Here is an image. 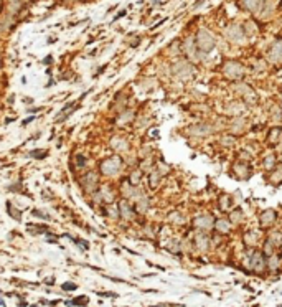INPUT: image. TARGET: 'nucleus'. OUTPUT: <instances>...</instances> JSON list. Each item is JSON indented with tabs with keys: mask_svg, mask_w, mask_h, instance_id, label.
Segmentation results:
<instances>
[{
	"mask_svg": "<svg viewBox=\"0 0 282 307\" xmlns=\"http://www.w3.org/2000/svg\"><path fill=\"white\" fill-rule=\"evenodd\" d=\"M148 178H150V182H148V183H150V188H157V185L160 182V175H158V173L153 172V173H150V177H148Z\"/></svg>",
	"mask_w": 282,
	"mask_h": 307,
	"instance_id": "obj_11",
	"label": "nucleus"
},
{
	"mask_svg": "<svg viewBox=\"0 0 282 307\" xmlns=\"http://www.w3.org/2000/svg\"><path fill=\"white\" fill-rule=\"evenodd\" d=\"M63 289H65V291H76L78 286L74 284V282H65V284H63Z\"/></svg>",
	"mask_w": 282,
	"mask_h": 307,
	"instance_id": "obj_14",
	"label": "nucleus"
},
{
	"mask_svg": "<svg viewBox=\"0 0 282 307\" xmlns=\"http://www.w3.org/2000/svg\"><path fill=\"white\" fill-rule=\"evenodd\" d=\"M140 178H142V172L140 170H134L130 173V177H129V183L132 185V187H137V185L140 183Z\"/></svg>",
	"mask_w": 282,
	"mask_h": 307,
	"instance_id": "obj_7",
	"label": "nucleus"
},
{
	"mask_svg": "<svg viewBox=\"0 0 282 307\" xmlns=\"http://www.w3.org/2000/svg\"><path fill=\"white\" fill-rule=\"evenodd\" d=\"M81 185H83V188L88 193H96L97 192V185H99V182H97V175L94 172H88L81 178Z\"/></svg>",
	"mask_w": 282,
	"mask_h": 307,
	"instance_id": "obj_2",
	"label": "nucleus"
},
{
	"mask_svg": "<svg viewBox=\"0 0 282 307\" xmlns=\"http://www.w3.org/2000/svg\"><path fill=\"white\" fill-rule=\"evenodd\" d=\"M32 213H33V216H36V218H43V220H50V216L46 215V213H43V211H40V210H33Z\"/></svg>",
	"mask_w": 282,
	"mask_h": 307,
	"instance_id": "obj_15",
	"label": "nucleus"
},
{
	"mask_svg": "<svg viewBox=\"0 0 282 307\" xmlns=\"http://www.w3.org/2000/svg\"><path fill=\"white\" fill-rule=\"evenodd\" d=\"M197 240H198V245H200V248H201V250H205V248H206V246H208V241H206V240L203 241V236H201V235L198 236V238H197Z\"/></svg>",
	"mask_w": 282,
	"mask_h": 307,
	"instance_id": "obj_17",
	"label": "nucleus"
},
{
	"mask_svg": "<svg viewBox=\"0 0 282 307\" xmlns=\"http://www.w3.org/2000/svg\"><path fill=\"white\" fill-rule=\"evenodd\" d=\"M28 155H30L32 159H45V157L48 155V152H46L45 149H36V150H32V152L28 154Z\"/></svg>",
	"mask_w": 282,
	"mask_h": 307,
	"instance_id": "obj_9",
	"label": "nucleus"
},
{
	"mask_svg": "<svg viewBox=\"0 0 282 307\" xmlns=\"http://www.w3.org/2000/svg\"><path fill=\"white\" fill-rule=\"evenodd\" d=\"M33 119H35V117H33V116H32V117H28V119H25L23 122H22V126H27V124H30V122H32Z\"/></svg>",
	"mask_w": 282,
	"mask_h": 307,
	"instance_id": "obj_18",
	"label": "nucleus"
},
{
	"mask_svg": "<svg viewBox=\"0 0 282 307\" xmlns=\"http://www.w3.org/2000/svg\"><path fill=\"white\" fill-rule=\"evenodd\" d=\"M274 218H275V213L272 210H266L261 215V220H262V225H269V223H274Z\"/></svg>",
	"mask_w": 282,
	"mask_h": 307,
	"instance_id": "obj_6",
	"label": "nucleus"
},
{
	"mask_svg": "<svg viewBox=\"0 0 282 307\" xmlns=\"http://www.w3.org/2000/svg\"><path fill=\"white\" fill-rule=\"evenodd\" d=\"M147 205H148V201L143 196H140V203H137V206H140V210L143 211V210H147Z\"/></svg>",
	"mask_w": 282,
	"mask_h": 307,
	"instance_id": "obj_16",
	"label": "nucleus"
},
{
	"mask_svg": "<svg viewBox=\"0 0 282 307\" xmlns=\"http://www.w3.org/2000/svg\"><path fill=\"white\" fill-rule=\"evenodd\" d=\"M111 146H112L114 149H116V150H119V152H122V150L127 149V142H125L122 137H112Z\"/></svg>",
	"mask_w": 282,
	"mask_h": 307,
	"instance_id": "obj_5",
	"label": "nucleus"
},
{
	"mask_svg": "<svg viewBox=\"0 0 282 307\" xmlns=\"http://www.w3.org/2000/svg\"><path fill=\"white\" fill-rule=\"evenodd\" d=\"M76 164H78V169H84V167H86V157L83 154L76 155Z\"/></svg>",
	"mask_w": 282,
	"mask_h": 307,
	"instance_id": "obj_13",
	"label": "nucleus"
},
{
	"mask_svg": "<svg viewBox=\"0 0 282 307\" xmlns=\"http://www.w3.org/2000/svg\"><path fill=\"white\" fill-rule=\"evenodd\" d=\"M0 66H2V60H0Z\"/></svg>",
	"mask_w": 282,
	"mask_h": 307,
	"instance_id": "obj_19",
	"label": "nucleus"
},
{
	"mask_svg": "<svg viewBox=\"0 0 282 307\" xmlns=\"http://www.w3.org/2000/svg\"><path fill=\"white\" fill-rule=\"evenodd\" d=\"M122 167H124L122 159H120L119 155H112V157H107L106 160L101 162L99 170H101L102 175H106V177H114L122 170Z\"/></svg>",
	"mask_w": 282,
	"mask_h": 307,
	"instance_id": "obj_1",
	"label": "nucleus"
},
{
	"mask_svg": "<svg viewBox=\"0 0 282 307\" xmlns=\"http://www.w3.org/2000/svg\"><path fill=\"white\" fill-rule=\"evenodd\" d=\"M117 208H119V215H120V218H124V220H130L132 215H134V210H132V206L129 205V201L125 200V198H122V200L119 201Z\"/></svg>",
	"mask_w": 282,
	"mask_h": 307,
	"instance_id": "obj_4",
	"label": "nucleus"
},
{
	"mask_svg": "<svg viewBox=\"0 0 282 307\" xmlns=\"http://www.w3.org/2000/svg\"><path fill=\"white\" fill-rule=\"evenodd\" d=\"M216 228H220L221 233H228L229 228H231V225H229V221H224V220H221V221L216 223Z\"/></svg>",
	"mask_w": 282,
	"mask_h": 307,
	"instance_id": "obj_12",
	"label": "nucleus"
},
{
	"mask_svg": "<svg viewBox=\"0 0 282 307\" xmlns=\"http://www.w3.org/2000/svg\"><path fill=\"white\" fill-rule=\"evenodd\" d=\"M7 211H8V215L12 216L13 220L22 221V211H18L17 208H12V203H10V201H7Z\"/></svg>",
	"mask_w": 282,
	"mask_h": 307,
	"instance_id": "obj_8",
	"label": "nucleus"
},
{
	"mask_svg": "<svg viewBox=\"0 0 282 307\" xmlns=\"http://www.w3.org/2000/svg\"><path fill=\"white\" fill-rule=\"evenodd\" d=\"M89 299L86 296H79L76 297V300H71V302H68V305H88Z\"/></svg>",
	"mask_w": 282,
	"mask_h": 307,
	"instance_id": "obj_10",
	"label": "nucleus"
},
{
	"mask_svg": "<svg viewBox=\"0 0 282 307\" xmlns=\"http://www.w3.org/2000/svg\"><path fill=\"white\" fill-rule=\"evenodd\" d=\"M96 195L99 196V200H102L106 205L112 203V200L116 198V195H114L111 185H102V187H101V192H96Z\"/></svg>",
	"mask_w": 282,
	"mask_h": 307,
	"instance_id": "obj_3",
	"label": "nucleus"
}]
</instances>
